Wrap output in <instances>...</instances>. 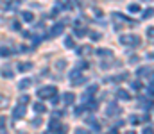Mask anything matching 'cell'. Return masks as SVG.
Returning a JSON list of instances; mask_svg holds the SVG:
<instances>
[{
	"label": "cell",
	"instance_id": "cell-1",
	"mask_svg": "<svg viewBox=\"0 0 154 134\" xmlns=\"http://www.w3.org/2000/svg\"><path fill=\"white\" fill-rule=\"evenodd\" d=\"M120 43L125 45V46H136V45L142 43V39L135 34H122L120 36Z\"/></svg>",
	"mask_w": 154,
	"mask_h": 134
},
{
	"label": "cell",
	"instance_id": "cell-2",
	"mask_svg": "<svg viewBox=\"0 0 154 134\" xmlns=\"http://www.w3.org/2000/svg\"><path fill=\"white\" fill-rule=\"evenodd\" d=\"M56 93H57V90L54 88V86H43V88L38 91V97L39 98H52Z\"/></svg>",
	"mask_w": 154,
	"mask_h": 134
},
{
	"label": "cell",
	"instance_id": "cell-3",
	"mask_svg": "<svg viewBox=\"0 0 154 134\" xmlns=\"http://www.w3.org/2000/svg\"><path fill=\"white\" fill-rule=\"evenodd\" d=\"M22 116H25V105H16L15 109H13V118L20 120Z\"/></svg>",
	"mask_w": 154,
	"mask_h": 134
},
{
	"label": "cell",
	"instance_id": "cell-4",
	"mask_svg": "<svg viewBox=\"0 0 154 134\" xmlns=\"http://www.w3.org/2000/svg\"><path fill=\"white\" fill-rule=\"evenodd\" d=\"M63 31H65V25L63 23H56L50 29V36H59V34H63Z\"/></svg>",
	"mask_w": 154,
	"mask_h": 134
},
{
	"label": "cell",
	"instance_id": "cell-5",
	"mask_svg": "<svg viewBox=\"0 0 154 134\" xmlns=\"http://www.w3.org/2000/svg\"><path fill=\"white\" fill-rule=\"evenodd\" d=\"M118 113H120V107L117 104H109L108 109H106V115L108 116H115V115H118Z\"/></svg>",
	"mask_w": 154,
	"mask_h": 134
},
{
	"label": "cell",
	"instance_id": "cell-6",
	"mask_svg": "<svg viewBox=\"0 0 154 134\" xmlns=\"http://www.w3.org/2000/svg\"><path fill=\"white\" fill-rule=\"evenodd\" d=\"M63 102L66 105H72L73 102H75V95H73V93H65L63 95Z\"/></svg>",
	"mask_w": 154,
	"mask_h": 134
},
{
	"label": "cell",
	"instance_id": "cell-7",
	"mask_svg": "<svg viewBox=\"0 0 154 134\" xmlns=\"http://www.w3.org/2000/svg\"><path fill=\"white\" fill-rule=\"evenodd\" d=\"M97 91H99V86H97V84H91V86H90V88H88V90H86V95H84V98H90L91 95H95V93H97Z\"/></svg>",
	"mask_w": 154,
	"mask_h": 134
},
{
	"label": "cell",
	"instance_id": "cell-8",
	"mask_svg": "<svg viewBox=\"0 0 154 134\" xmlns=\"http://www.w3.org/2000/svg\"><path fill=\"white\" fill-rule=\"evenodd\" d=\"M18 70L20 72H31L32 70V63H20L18 64Z\"/></svg>",
	"mask_w": 154,
	"mask_h": 134
},
{
	"label": "cell",
	"instance_id": "cell-9",
	"mask_svg": "<svg viewBox=\"0 0 154 134\" xmlns=\"http://www.w3.org/2000/svg\"><path fill=\"white\" fill-rule=\"evenodd\" d=\"M149 73H151V68L149 66H143V68L136 70V77H143V75H149Z\"/></svg>",
	"mask_w": 154,
	"mask_h": 134
},
{
	"label": "cell",
	"instance_id": "cell-10",
	"mask_svg": "<svg viewBox=\"0 0 154 134\" xmlns=\"http://www.w3.org/2000/svg\"><path fill=\"white\" fill-rule=\"evenodd\" d=\"M22 18H23V22H32V20H34V15H32L31 11H23Z\"/></svg>",
	"mask_w": 154,
	"mask_h": 134
},
{
	"label": "cell",
	"instance_id": "cell-11",
	"mask_svg": "<svg viewBox=\"0 0 154 134\" xmlns=\"http://www.w3.org/2000/svg\"><path fill=\"white\" fill-rule=\"evenodd\" d=\"M117 97H118L120 100H129V98H131V95H129V93H127V91H124V90H118Z\"/></svg>",
	"mask_w": 154,
	"mask_h": 134
},
{
	"label": "cell",
	"instance_id": "cell-12",
	"mask_svg": "<svg viewBox=\"0 0 154 134\" xmlns=\"http://www.w3.org/2000/svg\"><path fill=\"white\" fill-rule=\"evenodd\" d=\"M73 34H75L77 38H83V36H86V29L84 27H77V29L73 31Z\"/></svg>",
	"mask_w": 154,
	"mask_h": 134
},
{
	"label": "cell",
	"instance_id": "cell-13",
	"mask_svg": "<svg viewBox=\"0 0 154 134\" xmlns=\"http://www.w3.org/2000/svg\"><path fill=\"white\" fill-rule=\"evenodd\" d=\"M49 127H50V131H57L59 127H61V123H59L57 120H50V122H49Z\"/></svg>",
	"mask_w": 154,
	"mask_h": 134
},
{
	"label": "cell",
	"instance_id": "cell-14",
	"mask_svg": "<svg viewBox=\"0 0 154 134\" xmlns=\"http://www.w3.org/2000/svg\"><path fill=\"white\" fill-rule=\"evenodd\" d=\"M34 111H36V113H45L47 107H45L41 102H36V104H34Z\"/></svg>",
	"mask_w": 154,
	"mask_h": 134
},
{
	"label": "cell",
	"instance_id": "cell-15",
	"mask_svg": "<svg viewBox=\"0 0 154 134\" xmlns=\"http://www.w3.org/2000/svg\"><path fill=\"white\" fill-rule=\"evenodd\" d=\"M83 73H81V70H73V72H70V80H75L77 77H81Z\"/></svg>",
	"mask_w": 154,
	"mask_h": 134
},
{
	"label": "cell",
	"instance_id": "cell-16",
	"mask_svg": "<svg viewBox=\"0 0 154 134\" xmlns=\"http://www.w3.org/2000/svg\"><path fill=\"white\" fill-rule=\"evenodd\" d=\"M29 86H31V80L29 79H23L22 82H20V90H27Z\"/></svg>",
	"mask_w": 154,
	"mask_h": 134
},
{
	"label": "cell",
	"instance_id": "cell-17",
	"mask_svg": "<svg viewBox=\"0 0 154 134\" xmlns=\"http://www.w3.org/2000/svg\"><path fill=\"white\" fill-rule=\"evenodd\" d=\"M111 50H108V48H100V50H97V56H111Z\"/></svg>",
	"mask_w": 154,
	"mask_h": 134
},
{
	"label": "cell",
	"instance_id": "cell-18",
	"mask_svg": "<svg viewBox=\"0 0 154 134\" xmlns=\"http://www.w3.org/2000/svg\"><path fill=\"white\" fill-rule=\"evenodd\" d=\"M11 54H13V50H9V48H0V57H7Z\"/></svg>",
	"mask_w": 154,
	"mask_h": 134
},
{
	"label": "cell",
	"instance_id": "cell-19",
	"mask_svg": "<svg viewBox=\"0 0 154 134\" xmlns=\"http://www.w3.org/2000/svg\"><path fill=\"white\" fill-rule=\"evenodd\" d=\"M140 9H142V7H140L138 4H131L129 5V13H140Z\"/></svg>",
	"mask_w": 154,
	"mask_h": 134
},
{
	"label": "cell",
	"instance_id": "cell-20",
	"mask_svg": "<svg viewBox=\"0 0 154 134\" xmlns=\"http://www.w3.org/2000/svg\"><path fill=\"white\" fill-rule=\"evenodd\" d=\"M2 75H4L5 79H11V77H13V70H9V68H4V70H2Z\"/></svg>",
	"mask_w": 154,
	"mask_h": 134
},
{
	"label": "cell",
	"instance_id": "cell-21",
	"mask_svg": "<svg viewBox=\"0 0 154 134\" xmlns=\"http://www.w3.org/2000/svg\"><path fill=\"white\" fill-rule=\"evenodd\" d=\"M72 82L75 84V86H79V84H84V82H86V77H83V75H81V77H77L75 80H72Z\"/></svg>",
	"mask_w": 154,
	"mask_h": 134
},
{
	"label": "cell",
	"instance_id": "cell-22",
	"mask_svg": "<svg viewBox=\"0 0 154 134\" xmlns=\"http://www.w3.org/2000/svg\"><path fill=\"white\" fill-rule=\"evenodd\" d=\"M65 46H68V48H73V39H72L70 36L65 39Z\"/></svg>",
	"mask_w": 154,
	"mask_h": 134
},
{
	"label": "cell",
	"instance_id": "cell-23",
	"mask_svg": "<svg viewBox=\"0 0 154 134\" xmlns=\"http://www.w3.org/2000/svg\"><path fill=\"white\" fill-rule=\"evenodd\" d=\"M90 48H91V46H81V48H79L77 52H79V54H91Z\"/></svg>",
	"mask_w": 154,
	"mask_h": 134
},
{
	"label": "cell",
	"instance_id": "cell-24",
	"mask_svg": "<svg viewBox=\"0 0 154 134\" xmlns=\"http://www.w3.org/2000/svg\"><path fill=\"white\" fill-rule=\"evenodd\" d=\"M86 107H88L90 111H97L99 105H97V102H93V100H91V102H88V105H86Z\"/></svg>",
	"mask_w": 154,
	"mask_h": 134
},
{
	"label": "cell",
	"instance_id": "cell-25",
	"mask_svg": "<svg viewBox=\"0 0 154 134\" xmlns=\"http://www.w3.org/2000/svg\"><path fill=\"white\" fill-rule=\"evenodd\" d=\"M90 38L93 39V41H99V39H100V34H99V32H90Z\"/></svg>",
	"mask_w": 154,
	"mask_h": 134
},
{
	"label": "cell",
	"instance_id": "cell-26",
	"mask_svg": "<svg viewBox=\"0 0 154 134\" xmlns=\"http://www.w3.org/2000/svg\"><path fill=\"white\" fill-rule=\"evenodd\" d=\"M154 15V9H147L145 13H143V18H151Z\"/></svg>",
	"mask_w": 154,
	"mask_h": 134
},
{
	"label": "cell",
	"instance_id": "cell-27",
	"mask_svg": "<svg viewBox=\"0 0 154 134\" xmlns=\"http://www.w3.org/2000/svg\"><path fill=\"white\" fill-rule=\"evenodd\" d=\"M133 90H142V82H140V80H135V82H133Z\"/></svg>",
	"mask_w": 154,
	"mask_h": 134
},
{
	"label": "cell",
	"instance_id": "cell-28",
	"mask_svg": "<svg viewBox=\"0 0 154 134\" xmlns=\"http://www.w3.org/2000/svg\"><path fill=\"white\" fill-rule=\"evenodd\" d=\"M29 102V95H22L20 97V104H27Z\"/></svg>",
	"mask_w": 154,
	"mask_h": 134
},
{
	"label": "cell",
	"instance_id": "cell-29",
	"mask_svg": "<svg viewBox=\"0 0 154 134\" xmlns=\"http://www.w3.org/2000/svg\"><path fill=\"white\" fill-rule=\"evenodd\" d=\"M147 95H149V97H154V86H149V88H147Z\"/></svg>",
	"mask_w": 154,
	"mask_h": 134
},
{
	"label": "cell",
	"instance_id": "cell-30",
	"mask_svg": "<svg viewBox=\"0 0 154 134\" xmlns=\"http://www.w3.org/2000/svg\"><path fill=\"white\" fill-rule=\"evenodd\" d=\"M143 134H154V129H152V127H145V129H143Z\"/></svg>",
	"mask_w": 154,
	"mask_h": 134
},
{
	"label": "cell",
	"instance_id": "cell-31",
	"mask_svg": "<svg viewBox=\"0 0 154 134\" xmlns=\"http://www.w3.org/2000/svg\"><path fill=\"white\" fill-rule=\"evenodd\" d=\"M5 104H7V98H4V97H0V107H4Z\"/></svg>",
	"mask_w": 154,
	"mask_h": 134
},
{
	"label": "cell",
	"instance_id": "cell-32",
	"mask_svg": "<svg viewBox=\"0 0 154 134\" xmlns=\"http://www.w3.org/2000/svg\"><path fill=\"white\" fill-rule=\"evenodd\" d=\"M83 113H84V107H77V109H75V115H77V116L83 115Z\"/></svg>",
	"mask_w": 154,
	"mask_h": 134
},
{
	"label": "cell",
	"instance_id": "cell-33",
	"mask_svg": "<svg viewBox=\"0 0 154 134\" xmlns=\"http://www.w3.org/2000/svg\"><path fill=\"white\" fill-rule=\"evenodd\" d=\"M147 34H149V38H154V27H151V29L147 31Z\"/></svg>",
	"mask_w": 154,
	"mask_h": 134
},
{
	"label": "cell",
	"instance_id": "cell-34",
	"mask_svg": "<svg viewBox=\"0 0 154 134\" xmlns=\"http://www.w3.org/2000/svg\"><path fill=\"white\" fill-rule=\"evenodd\" d=\"M75 134H88V131H86V129H77Z\"/></svg>",
	"mask_w": 154,
	"mask_h": 134
},
{
	"label": "cell",
	"instance_id": "cell-35",
	"mask_svg": "<svg viewBox=\"0 0 154 134\" xmlns=\"http://www.w3.org/2000/svg\"><path fill=\"white\" fill-rule=\"evenodd\" d=\"M129 63H131V64H136V63H138V57H135V56H133V57L129 59Z\"/></svg>",
	"mask_w": 154,
	"mask_h": 134
},
{
	"label": "cell",
	"instance_id": "cell-36",
	"mask_svg": "<svg viewBox=\"0 0 154 134\" xmlns=\"http://www.w3.org/2000/svg\"><path fill=\"white\" fill-rule=\"evenodd\" d=\"M129 120H131V123H138V122H140V120H138V118H136L135 115H133V116H131Z\"/></svg>",
	"mask_w": 154,
	"mask_h": 134
},
{
	"label": "cell",
	"instance_id": "cell-37",
	"mask_svg": "<svg viewBox=\"0 0 154 134\" xmlns=\"http://www.w3.org/2000/svg\"><path fill=\"white\" fill-rule=\"evenodd\" d=\"M4 125H5V118L0 116V127H4Z\"/></svg>",
	"mask_w": 154,
	"mask_h": 134
},
{
	"label": "cell",
	"instance_id": "cell-38",
	"mask_svg": "<svg viewBox=\"0 0 154 134\" xmlns=\"http://www.w3.org/2000/svg\"><path fill=\"white\" fill-rule=\"evenodd\" d=\"M149 80H151V82H154V72L149 73Z\"/></svg>",
	"mask_w": 154,
	"mask_h": 134
},
{
	"label": "cell",
	"instance_id": "cell-39",
	"mask_svg": "<svg viewBox=\"0 0 154 134\" xmlns=\"http://www.w3.org/2000/svg\"><path fill=\"white\" fill-rule=\"evenodd\" d=\"M39 41H41V38H34V39H32V43H34V45H38Z\"/></svg>",
	"mask_w": 154,
	"mask_h": 134
},
{
	"label": "cell",
	"instance_id": "cell-40",
	"mask_svg": "<svg viewBox=\"0 0 154 134\" xmlns=\"http://www.w3.org/2000/svg\"><path fill=\"white\" fill-rule=\"evenodd\" d=\"M13 29H20V23L18 22H13Z\"/></svg>",
	"mask_w": 154,
	"mask_h": 134
},
{
	"label": "cell",
	"instance_id": "cell-41",
	"mask_svg": "<svg viewBox=\"0 0 154 134\" xmlns=\"http://www.w3.org/2000/svg\"><path fill=\"white\" fill-rule=\"evenodd\" d=\"M39 123H41V120H39V118H36L34 122H32V125H39Z\"/></svg>",
	"mask_w": 154,
	"mask_h": 134
},
{
	"label": "cell",
	"instance_id": "cell-42",
	"mask_svg": "<svg viewBox=\"0 0 154 134\" xmlns=\"http://www.w3.org/2000/svg\"><path fill=\"white\" fill-rule=\"evenodd\" d=\"M65 66V61H57V68H63Z\"/></svg>",
	"mask_w": 154,
	"mask_h": 134
},
{
	"label": "cell",
	"instance_id": "cell-43",
	"mask_svg": "<svg viewBox=\"0 0 154 134\" xmlns=\"http://www.w3.org/2000/svg\"><path fill=\"white\" fill-rule=\"evenodd\" d=\"M108 134H118V131H117V129H111V131H109Z\"/></svg>",
	"mask_w": 154,
	"mask_h": 134
},
{
	"label": "cell",
	"instance_id": "cell-44",
	"mask_svg": "<svg viewBox=\"0 0 154 134\" xmlns=\"http://www.w3.org/2000/svg\"><path fill=\"white\" fill-rule=\"evenodd\" d=\"M125 134H136V132L135 131H129V132H125Z\"/></svg>",
	"mask_w": 154,
	"mask_h": 134
}]
</instances>
